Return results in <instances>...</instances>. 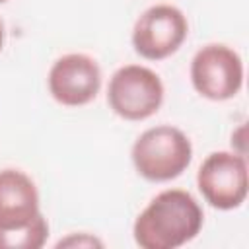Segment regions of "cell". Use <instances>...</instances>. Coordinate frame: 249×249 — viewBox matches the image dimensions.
Instances as JSON below:
<instances>
[{"instance_id": "obj_3", "label": "cell", "mask_w": 249, "mask_h": 249, "mask_svg": "<svg viewBox=\"0 0 249 249\" xmlns=\"http://www.w3.org/2000/svg\"><path fill=\"white\" fill-rule=\"evenodd\" d=\"M107 103L126 121H144L161 107L163 84L154 70L140 64H126L111 76Z\"/></svg>"}, {"instance_id": "obj_10", "label": "cell", "mask_w": 249, "mask_h": 249, "mask_svg": "<svg viewBox=\"0 0 249 249\" xmlns=\"http://www.w3.org/2000/svg\"><path fill=\"white\" fill-rule=\"evenodd\" d=\"M2 43H4V23L0 19V51H2Z\"/></svg>"}, {"instance_id": "obj_4", "label": "cell", "mask_w": 249, "mask_h": 249, "mask_svg": "<svg viewBox=\"0 0 249 249\" xmlns=\"http://www.w3.org/2000/svg\"><path fill=\"white\" fill-rule=\"evenodd\" d=\"M195 89L212 101H226L237 95L243 86L241 56L228 45L210 43L196 51L191 62Z\"/></svg>"}, {"instance_id": "obj_6", "label": "cell", "mask_w": 249, "mask_h": 249, "mask_svg": "<svg viewBox=\"0 0 249 249\" xmlns=\"http://www.w3.org/2000/svg\"><path fill=\"white\" fill-rule=\"evenodd\" d=\"M189 23L185 14L171 4L150 6L134 23L132 45L134 51L148 60H161L171 56L185 41Z\"/></svg>"}, {"instance_id": "obj_8", "label": "cell", "mask_w": 249, "mask_h": 249, "mask_svg": "<svg viewBox=\"0 0 249 249\" xmlns=\"http://www.w3.org/2000/svg\"><path fill=\"white\" fill-rule=\"evenodd\" d=\"M39 214V193L31 177L19 169H0V231L23 228Z\"/></svg>"}, {"instance_id": "obj_1", "label": "cell", "mask_w": 249, "mask_h": 249, "mask_svg": "<svg viewBox=\"0 0 249 249\" xmlns=\"http://www.w3.org/2000/svg\"><path fill=\"white\" fill-rule=\"evenodd\" d=\"M202 222V208L191 193L167 189L138 214L132 233L142 249H175L195 239Z\"/></svg>"}, {"instance_id": "obj_11", "label": "cell", "mask_w": 249, "mask_h": 249, "mask_svg": "<svg viewBox=\"0 0 249 249\" xmlns=\"http://www.w3.org/2000/svg\"><path fill=\"white\" fill-rule=\"evenodd\" d=\"M2 2H6V0H0V4H2Z\"/></svg>"}, {"instance_id": "obj_5", "label": "cell", "mask_w": 249, "mask_h": 249, "mask_svg": "<svg viewBox=\"0 0 249 249\" xmlns=\"http://www.w3.org/2000/svg\"><path fill=\"white\" fill-rule=\"evenodd\" d=\"M247 161L237 152H212L196 173L200 195L218 210L241 206L247 196Z\"/></svg>"}, {"instance_id": "obj_7", "label": "cell", "mask_w": 249, "mask_h": 249, "mask_svg": "<svg viewBox=\"0 0 249 249\" xmlns=\"http://www.w3.org/2000/svg\"><path fill=\"white\" fill-rule=\"evenodd\" d=\"M101 88L99 64L84 54L70 53L60 56L49 72V91L51 95L68 107H80L95 99Z\"/></svg>"}, {"instance_id": "obj_9", "label": "cell", "mask_w": 249, "mask_h": 249, "mask_svg": "<svg viewBox=\"0 0 249 249\" xmlns=\"http://www.w3.org/2000/svg\"><path fill=\"white\" fill-rule=\"evenodd\" d=\"M49 237V224L43 214H39L31 224L0 231V249H39Z\"/></svg>"}, {"instance_id": "obj_2", "label": "cell", "mask_w": 249, "mask_h": 249, "mask_svg": "<svg viewBox=\"0 0 249 249\" xmlns=\"http://www.w3.org/2000/svg\"><path fill=\"white\" fill-rule=\"evenodd\" d=\"M193 160V146L187 134L171 124L144 130L132 146V163L148 181H171L179 177Z\"/></svg>"}]
</instances>
